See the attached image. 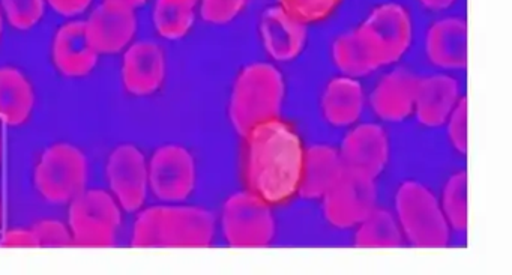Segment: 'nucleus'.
Here are the masks:
<instances>
[{"label":"nucleus","instance_id":"6ab92c4d","mask_svg":"<svg viewBox=\"0 0 512 275\" xmlns=\"http://www.w3.org/2000/svg\"><path fill=\"white\" fill-rule=\"evenodd\" d=\"M416 83L418 79L403 70L386 76L374 89L371 97L376 115L389 122L406 119L415 107Z\"/></svg>","mask_w":512,"mask_h":275},{"label":"nucleus","instance_id":"1a4fd4ad","mask_svg":"<svg viewBox=\"0 0 512 275\" xmlns=\"http://www.w3.org/2000/svg\"><path fill=\"white\" fill-rule=\"evenodd\" d=\"M376 208L374 179L344 169L343 175L323 196V214L332 226H358Z\"/></svg>","mask_w":512,"mask_h":275},{"label":"nucleus","instance_id":"f3484780","mask_svg":"<svg viewBox=\"0 0 512 275\" xmlns=\"http://www.w3.org/2000/svg\"><path fill=\"white\" fill-rule=\"evenodd\" d=\"M458 85L452 77L431 76L418 79L413 110L421 124L439 127L448 121L457 106Z\"/></svg>","mask_w":512,"mask_h":275},{"label":"nucleus","instance_id":"c756f323","mask_svg":"<svg viewBox=\"0 0 512 275\" xmlns=\"http://www.w3.org/2000/svg\"><path fill=\"white\" fill-rule=\"evenodd\" d=\"M247 0H202V17L212 25H226L232 22L242 10Z\"/></svg>","mask_w":512,"mask_h":275},{"label":"nucleus","instance_id":"20e7f679","mask_svg":"<svg viewBox=\"0 0 512 275\" xmlns=\"http://www.w3.org/2000/svg\"><path fill=\"white\" fill-rule=\"evenodd\" d=\"M401 227L412 245L442 248L449 241V224L442 208L428 188L418 182H404L397 193Z\"/></svg>","mask_w":512,"mask_h":275},{"label":"nucleus","instance_id":"0eeeda50","mask_svg":"<svg viewBox=\"0 0 512 275\" xmlns=\"http://www.w3.org/2000/svg\"><path fill=\"white\" fill-rule=\"evenodd\" d=\"M223 233L233 248H262L274 239L271 208L256 194H233L223 209Z\"/></svg>","mask_w":512,"mask_h":275},{"label":"nucleus","instance_id":"7ed1b4c3","mask_svg":"<svg viewBox=\"0 0 512 275\" xmlns=\"http://www.w3.org/2000/svg\"><path fill=\"white\" fill-rule=\"evenodd\" d=\"M284 100V80L269 64H253L241 71L233 86L230 119L241 136L254 127L280 116Z\"/></svg>","mask_w":512,"mask_h":275},{"label":"nucleus","instance_id":"2f4dec72","mask_svg":"<svg viewBox=\"0 0 512 275\" xmlns=\"http://www.w3.org/2000/svg\"><path fill=\"white\" fill-rule=\"evenodd\" d=\"M2 248H38L34 230L16 229L5 233L0 239Z\"/></svg>","mask_w":512,"mask_h":275},{"label":"nucleus","instance_id":"412c9836","mask_svg":"<svg viewBox=\"0 0 512 275\" xmlns=\"http://www.w3.org/2000/svg\"><path fill=\"white\" fill-rule=\"evenodd\" d=\"M35 95L29 80L16 68H0V121L22 125L34 109Z\"/></svg>","mask_w":512,"mask_h":275},{"label":"nucleus","instance_id":"5701e85b","mask_svg":"<svg viewBox=\"0 0 512 275\" xmlns=\"http://www.w3.org/2000/svg\"><path fill=\"white\" fill-rule=\"evenodd\" d=\"M358 226L355 235V245L358 248H395L400 247L403 242L397 221L383 209L374 208Z\"/></svg>","mask_w":512,"mask_h":275},{"label":"nucleus","instance_id":"6e6552de","mask_svg":"<svg viewBox=\"0 0 512 275\" xmlns=\"http://www.w3.org/2000/svg\"><path fill=\"white\" fill-rule=\"evenodd\" d=\"M356 31L379 68L398 61L412 40L409 16L394 4L376 8Z\"/></svg>","mask_w":512,"mask_h":275},{"label":"nucleus","instance_id":"39448f33","mask_svg":"<svg viewBox=\"0 0 512 275\" xmlns=\"http://www.w3.org/2000/svg\"><path fill=\"white\" fill-rule=\"evenodd\" d=\"M88 182V161L68 143L47 149L35 169L38 193L50 203H67L82 194Z\"/></svg>","mask_w":512,"mask_h":275},{"label":"nucleus","instance_id":"b1692460","mask_svg":"<svg viewBox=\"0 0 512 275\" xmlns=\"http://www.w3.org/2000/svg\"><path fill=\"white\" fill-rule=\"evenodd\" d=\"M332 56L335 65L349 76H367L379 68L371 58L364 41L359 37L358 31L337 38L332 46Z\"/></svg>","mask_w":512,"mask_h":275},{"label":"nucleus","instance_id":"c85d7f7f","mask_svg":"<svg viewBox=\"0 0 512 275\" xmlns=\"http://www.w3.org/2000/svg\"><path fill=\"white\" fill-rule=\"evenodd\" d=\"M37 236L38 247L65 248L74 245L73 235L65 224L59 221L44 220L32 227Z\"/></svg>","mask_w":512,"mask_h":275},{"label":"nucleus","instance_id":"58836bf2","mask_svg":"<svg viewBox=\"0 0 512 275\" xmlns=\"http://www.w3.org/2000/svg\"><path fill=\"white\" fill-rule=\"evenodd\" d=\"M0 217H2V205H0Z\"/></svg>","mask_w":512,"mask_h":275},{"label":"nucleus","instance_id":"f03ea898","mask_svg":"<svg viewBox=\"0 0 512 275\" xmlns=\"http://www.w3.org/2000/svg\"><path fill=\"white\" fill-rule=\"evenodd\" d=\"M211 212L193 206H157L143 211L133 233L136 248H206L214 241Z\"/></svg>","mask_w":512,"mask_h":275},{"label":"nucleus","instance_id":"2eb2a0df","mask_svg":"<svg viewBox=\"0 0 512 275\" xmlns=\"http://www.w3.org/2000/svg\"><path fill=\"white\" fill-rule=\"evenodd\" d=\"M260 32L266 50L277 61H292L307 41L305 23L290 16L283 7L269 8L263 14Z\"/></svg>","mask_w":512,"mask_h":275},{"label":"nucleus","instance_id":"423d86ee","mask_svg":"<svg viewBox=\"0 0 512 275\" xmlns=\"http://www.w3.org/2000/svg\"><path fill=\"white\" fill-rule=\"evenodd\" d=\"M71 202L70 229L74 245L113 247L121 226V211L116 200L106 191L89 190Z\"/></svg>","mask_w":512,"mask_h":275},{"label":"nucleus","instance_id":"e433bc0d","mask_svg":"<svg viewBox=\"0 0 512 275\" xmlns=\"http://www.w3.org/2000/svg\"><path fill=\"white\" fill-rule=\"evenodd\" d=\"M187 2H190V4H193V5L197 4V0H187Z\"/></svg>","mask_w":512,"mask_h":275},{"label":"nucleus","instance_id":"c9c22d12","mask_svg":"<svg viewBox=\"0 0 512 275\" xmlns=\"http://www.w3.org/2000/svg\"><path fill=\"white\" fill-rule=\"evenodd\" d=\"M2 29H4V25H2V14H0V37H2Z\"/></svg>","mask_w":512,"mask_h":275},{"label":"nucleus","instance_id":"393cba45","mask_svg":"<svg viewBox=\"0 0 512 275\" xmlns=\"http://www.w3.org/2000/svg\"><path fill=\"white\" fill-rule=\"evenodd\" d=\"M194 22V5L187 0H157L154 23L158 34L167 40H179Z\"/></svg>","mask_w":512,"mask_h":275},{"label":"nucleus","instance_id":"473e14b6","mask_svg":"<svg viewBox=\"0 0 512 275\" xmlns=\"http://www.w3.org/2000/svg\"><path fill=\"white\" fill-rule=\"evenodd\" d=\"M92 0H49L50 7L65 17L77 16L88 10Z\"/></svg>","mask_w":512,"mask_h":275},{"label":"nucleus","instance_id":"dca6fc26","mask_svg":"<svg viewBox=\"0 0 512 275\" xmlns=\"http://www.w3.org/2000/svg\"><path fill=\"white\" fill-rule=\"evenodd\" d=\"M53 61L64 76L82 77L94 70L98 53L89 43L85 22H73L59 29L53 41Z\"/></svg>","mask_w":512,"mask_h":275},{"label":"nucleus","instance_id":"7c9ffc66","mask_svg":"<svg viewBox=\"0 0 512 275\" xmlns=\"http://www.w3.org/2000/svg\"><path fill=\"white\" fill-rule=\"evenodd\" d=\"M449 139L461 154L467 151V100L458 101L449 115Z\"/></svg>","mask_w":512,"mask_h":275},{"label":"nucleus","instance_id":"9d476101","mask_svg":"<svg viewBox=\"0 0 512 275\" xmlns=\"http://www.w3.org/2000/svg\"><path fill=\"white\" fill-rule=\"evenodd\" d=\"M148 176L158 199L181 202L193 193L196 164L187 149L179 145H166L152 157Z\"/></svg>","mask_w":512,"mask_h":275},{"label":"nucleus","instance_id":"a878e982","mask_svg":"<svg viewBox=\"0 0 512 275\" xmlns=\"http://www.w3.org/2000/svg\"><path fill=\"white\" fill-rule=\"evenodd\" d=\"M443 214L449 226L458 232L467 229V175L457 173L449 179L443 191Z\"/></svg>","mask_w":512,"mask_h":275},{"label":"nucleus","instance_id":"f704fd0d","mask_svg":"<svg viewBox=\"0 0 512 275\" xmlns=\"http://www.w3.org/2000/svg\"><path fill=\"white\" fill-rule=\"evenodd\" d=\"M107 2H113V4L122 5V7H128L134 10V8L145 4L146 0H107Z\"/></svg>","mask_w":512,"mask_h":275},{"label":"nucleus","instance_id":"aec40b11","mask_svg":"<svg viewBox=\"0 0 512 275\" xmlns=\"http://www.w3.org/2000/svg\"><path fill=\"white\" fill-rule=\"evenodd\" d=\"M427 55L437 67L464 68L467 64V26L464 20L434 23L427 34Z\"/></svg>","mask_w":512,"mask_h":275},{"label":"nucleus","instance_id":"cd10ccee","mask_svg":"<svg viewBox=\"0 0 512 275\" xmlns=\"http://www.w3.org/2000/svg\"><path fill=\"white\" fill-rule=\"evenodd\" d=\"M340 0H280L290 16L302 23L319 22L328 17L337 7Z\"/></svg>","mask_w":512,"mask_h":275},{"label":"nucleus","instance_id":"4468645a","mask_svg":"<svg viewBox=\"0 0 512 275\" xmlns=\"http://www.w3.org/2000/svg\"><path fill=\"white\" fill-rule=\"evenodd\" d=\"M166 62L160 47L154 43H136L125 53L122 79L130 94L145 97L154 94L164 80Z\"/></svg>","mask_w":512,"mask_h":275},{"label":"nucleus","instance_id":"a211bd4d","mask_svg":"<svg viewBox=\"0 0 512 275\" xmlns=\"http://www.w3.org/2000/svg\"><path fill=\"white\" fill-rule=\"evenodd\" d=\"M343 172V161L337 149L325 145L311 146L304 152L298 193L305 199H319L331 190Z\"/></svg>","mask_w":512,"mask_h":275},{"label":"nucleus","instance_id":"72a5a7b5","mask_svg":"<svg viewBox=\"0 0 512 275\" xmlns=\"http://www.w3.org/2000/svg\"><path fill=\"white\" fill-rule=\"evenodd\" d=\"M454 2L455 0H421V4L430 8V10H445V8L451 7Z\"/></svg>","mask_w":512,"mask_h":275},{"label":"nucleus","instance_id":"9b49d317","mask_svg":"<svg viewBox=\"0 0 512 275\" xmlns=\"http://www.w3.org/2000/svg\"><path fill=\"white\" fill-rule=\"evenodd\" d=\"M107 178L119 205L128 212L145 203L148 191V167L142 152L133 145H121L110 155Z\"/></svg>","mask_w":512,"mask_h":275},{"label":"nucleus","instance_id":"ddd939ff","mask_svg":"<svg viewBox=\"0 0 512 275\" xmlns=\"http://www.w3.org/2000/svg\"><path fill=\"white\" fill-rule=\"evenodd\" d=\"M86 35L95 52L118 53L133 40L137 20L134 10L103 2L85 22Z\"/></svg>","mask_w":512,"mask_h":275},{"label":"nucleus","instance_id":"bb28decb","mask_svg":"<svg viewBox=\"0 0 512 275\" xmlns=\"http://www.w3.org/2000/svg\"><path fill=\"white\" fill-rule=\"evenodd\" d=\"M8 22L20 31L34 28L44 14V0H2Z\"/></svg>","mask_w":512,"mask_h":275},{"label":"nucleus","instance_id":"f257e3e1","mask_svg":"<svg viewBox=\"0 0 512 275\" xmlns=\"http://www.w3.org/2000/svg\"><path fill=\"white\" fill-rule=\"evenodd\" d=\"M247 139L245 175L250 191L268 205L286 202L298 193L304 149L298 134L280 118L254 127Z\"/></svg>","mask_w":512,"mask_h":275},{"label":"nucleus","instance_id":"f8f14e48","mask_svg":"<svg viewBox=\"0 0 512 275\" xmlns=\"http://www.w3.org/2000/svg\"><path fill=\"white\" fill-rule=\"evenodd\" d=\"M389 146L379 125L364 124L350 131L341 146L344 169L376 179L388 163Z\"/></svg>","mask_w":512,"mask_h":275},{"label":"nucleus","instance_id":"4be33fe9","mask_svg":"<svg viewBox=\"0 0 512 275\" xmlns=\"http://www.w3.org/2000/svg\"><path fill=\"white\" fill-rule=\"evenodd\" d=\"M362 89L356 80L340 77L326 86L322 109L329 124L344 127L353 124L362 112Z\"/></svg>","mask_w":512,"mask_h":275},{"label":"nucleus","instance_id":"4c0bfd02","mask_svg":"<svg viewBox=\"0 0 512 275\" xmlns=\"http://www.w3.org/2000/svg\"><path fill=\"white\" fill-rule=\"evenodd\" d=\"M0 157H2V142H0Z\"/></svg>","mask_w":512,"mask_h":275}]
</instances>
